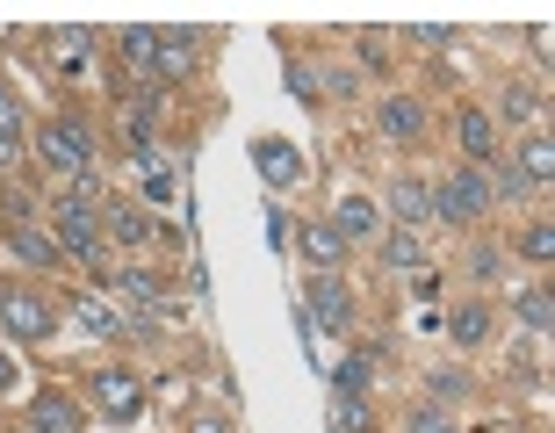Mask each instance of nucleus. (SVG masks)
I'll return each mask as SVG.
<instances>
[{
    "mask_svg": "<svg viewBox=\"0 0 555 433\" xmlns=\"http://www.w3.org/2000/svg\"><path fill=\"white\" fill-rule=\"evenodd\" d=\"M29 152H37L43 174L80 181V174H94V152H102V138H94V124H87L80 109H59V116H43V124L29 130Z\"/></svg>",
    "mask_w": 555,
    "mask_h": 433,
    "instance_id": "nucleus-1",
    "label": "nucleus"
},
{
    "mask_svg": "<svg viewBox=\"0 0 555 433\" xmlns=\"http://www.w3.org/2000/svg\"><path fill=\"white\" fill-rule=\"evenodd\" d=\"M65 326V304L59 296H43L29 282H0V332L15 340V347H43V340H59Z\"/></svg>",
    "mask_w": 555,
    "mask_h": 433,
    "instance_id": "nucleus-2",
    "label": "nucleus"
},
{
    "mask_svg": "<svg viewBox=\"0 0 555 433\" xmlns=\"http://www.w3.org/2000/svg\"><path fill=\"white\" fill-rule=\"evenodd\" d=\"M87 405H94V426H130V419H144L152 391L130 361H102V369H87Z\"/></svg>",
    "mask_w": 555,
    "mask_h": 433,
    "instance_id": "nucleus-3",
    "label": "nucleus"
},
{
    "mask_svg": "<svg viewBox=\"0 0 555 433\" xmlns=\"http://www.w3.org/2000/svg\"><path fill=\"white\" fill-rule=\"evenodd\" d=\"M296 318H304L310 332L353 340V326H361V296L347 289V275H310V282H304V304H296Z\"/></svg>",
    "mask_w": 555,
    "mask_h": 433,
    "instance_id": "nucleus-4",
    "label": "nucleus"
},
{
    "mask_svg": "<svg viewBox=\"0 0 555 433\" xmlns=\"http://www.w3.org/2000/svg\"><path fill=\"white\" fill-rule=\"evenodd\" d=\"M51 239H59L65 260H80V268H94V275L108 268L102 209H87V203H73V195H59V203H51Z\"/></svg>",
    "mask_w": 555,
    "mask_h": 433,
    "instance_id": "nucleus-5",
    "label": "nucleus"
},
{
    "mask_svg": "<svg viewBox=\"0 0 555 433\" xmlns=\"http://www.w3.org/2000/svg\"><path fill=\"white\" fill-rule=\"evenodd\" d=\"M483 217H491V181H483L476 166H454L448 181H433V225L476 231Z\"/></svg>",
    "mask_w": 555,
    "mask_h": 433,
    "instance_id": "nucleus-6",
    "label": "nucleus"
},
{
    "mask_svg": "<svg viewBox=\"0 0 555 433\" xmlns=\"http://www.w3.org/2000/svg\"><path fill=\"white\" fill-rule=\"evenodd\" d=\"M203 73V29H159V59H152V87H188Z\"/></svg>",
    "mask_w": 555,
    "mask_h": 433,
    "instance_id": "nucleus-7",
    "label": "nucleus"
},
{
    "mask_svg": "<svg viewBox=\"0 0 555 433\" xmlns=\"http://www.w3.org/2000/svg\"><path fill=\"white\" fill-rule=\"evenodd\" d=\"M253 166H260V188H268L274 203L304 188V144L296 138H253Z\"/></svg>",
    "mask_w": 555,
    "mask_h": 433,
    "instance_id": "nucleus-8",
    "label": "nucleus"
},
{
    "mask_svg": "<svg viewBox=\"0 0 555 433\" xmlns=\"http://www.w3.org/2000/svg\"><path fill=\"white\" fill-rule=\"evenodd\" d=\"M116 296H124L130 310H144V318H173V282H166L159 268H144V260H124V268H116Z\"/></svg>",
    "mask_w": 555,
    "mask_h": 433,
    "instance_id": "nucleus-9",
    "label": "nucleus"
},
{
    "mask_svg": "<svg viewBox=\"0 0 555 433\" xmlns=\"http://www.w3.org/2000/svg\"><path fill=\"white\" fill-rule=\"evenodd\" d=\"M65 304H73V326H80L87 340H108V347H116V340H130V310L108 304L102 289H73Z\"/></svg>",
    "mask_w": 555,
    "mask_h": 433,
    "instance_id": "nucleus-10",
    "label": "nucleus"
},
{
    "mask_svg": "<svg viewBox=\"0 0 555 433\" xmlns=\"http://www.w3.org/2000/svg\"><path fill=\"white\" fill-rule=\"evenodd\" d=\"M375 130L390 144H426L433 138V109L418 102V94H383L375 102Z\"/></svg>",
    "mask_w": 555,
    "mask_h": 433,
    "instance_id": "nucleus-11",
    "label": "nucleus"
},
{
    "mask_svg": "<svg viewBox=\"0 0 555 433\" xmlns=\"http://www.w3.org/2000/svg\"><path fill=\"white\" fill-rule=\"evenodd\" d=\"M375 209H390L397 231H418V239H426V225H433V181H418V174H397V181L383 188V203H375Z\"/></svg>",
    "mask_w": 555,
    "mask_h": 433,
    "instance_id": "nucleus-12",
    "label": "nucleus"
},
{
    "mask_svg": "<svg viewBox=\"0 0 555 433\" xmlns=\"http://www.w3.org/2000/svg\"><path fill=\"white\" fill-rule=\"evenodd\" d=\"M152 59H159V29H144V22L116 29V80H124V94L152 87Z\"/></svg>",
    "mask_w": 555,
    "mask_h": 433,
    "instance_id": "nucleus-13",
    "label": "nucleus"
},
{
    "mask_svg": "<svg viewBox=\"0 0 555 433\" xmlns=\"http://www.w3.org/2000/svg\"><path fill=\"white\" fill-rule=\"evenodd\" d=\"M94 29H80V22H73V29H43V73H51V80H73V73H87V59H94Z\"/></svg>",
    "mask_w": 555,
    "mask_h": 433,
    "instance_id": "nucleus-14",
    "label": "nucleus"
},
{
    "mask_svg": "<svg viewBox=\"0 0 555 433\" xmlns=\"http://www.w3.org/2000/svg\"><path fill=\"white\" fill-rule=\"evenodd\" d=\"M22 419H29V433H87V426H94V419H87V405L73 391H37Z\"/></svg>",
    "mask_w": 555,
    "mask_h": 433,
    "instance_id": "nucleus-15",
    "label": "nucleus"
},
{
    "mask_svg": "<svg viewBox=\"0 0 555 433\" xmlns=\"http://www.w3.org/2000/svg\"><path fill=\"white\" fill-rule=\"evenodd\" d=\"M288 246H304V268H310V275H347V260H353V246L325 225V217H310V225L296 231Z\"/></svg>",
    "mask_w": 555,
    "mask_h": 433,
    "instance_id": "nucleus-16",
    "label": "nucleus"
},
{
    "mask_svg": "<svg viewBox=\"0 0 555 433\" xmlns=\"http://www.w3.org/2000/svg\"><path fill=\"white\" fill-rule=\"evenodd\" d=\"M454 144H462V166H498V124L491 109H454Z\"/></svg>",
    "mask_w": 555,
    "mask_h": 433,
    "instance_id": "nucleus-17",
    "label": "nucleus"
},
{
    "mask_svg": "<svg viewBox=\"0 0 555 433\" xmlns=\"http://www.w3.org/2000/svg\"><path fill=\"white\" fill-rule=\"evenodd\" d=\"M159 231H166V225H152L144 209H130V203H102V239H108V246L152 253V246H159Z\"/></svg>",
    "mask_w": 555,
    "mask_h": 433,
    "instance_id": "nucleus-18",
    "label": "nucleus"
},
{
    "mask_svg": "<svg viewBox=\"0 0 555 433\" xmlns=\"http://www.w3.org/2000/svg\"><path fill=\"white\" fill-rule=\"evenodd\" d=\"M325 225L339 231L347 246H375V239H383V209H375L369 195L353 188V195H339V203H332V217H325Z\"/></svg>",
    "mask_w": 555,
    "mask_h": 433,
    "instance_id": "nucleus-19",
    "label": "nucleus"
},
{
    "mask_svg": "<svg viewBox=\"0 0 555 433\" xmlns=\"http://www.w3.org/2000/svg\"><path fill=\"white\" fill-rule=\"evenodd\" d=\"M22 152H29V109L8 80H0V174H15Z\"/></svg>",
    "mask_w": 555,
    "mask_h": 433,
    "instance_id": "nucleus-20",
    "label": "nucleus"
},
{
    "mask_svg": "<svg viewBox=\"0 0 555 433\" xmlns=\"http://www.w3.org/2000/svg\"><path fill=\"white\" fill-rule=\"evenodd\" d=\"M513 174H519V181H527V188H534V195H541V188H555V144H548V130H527V138H519V152H513Z\"/></svg>",
    "mask_w": 555,
    "mask_h": 433,
    "instance_id": "nucleus-21",
    "label": "nucleus"
},
{
    "mask_svg": "<svg viewBox=\"0 0 555 433\" xmlns=\"http://www.w3.org/2000/svg\"><path fill=\"white\" fill-rule=\"evenodd\" d=\"M8 246H15V260H22V268H37V275H51V268L65 260V253H59V239H51L43 225H15V231H8Z\"/></svg>",
    "mask_w": 555,
    "mask_h": 433,
    "instance_id": "nucleus-22",
    "label": "nucleus"
},
{
    "mask_svg": "<svg viewBox=\"0 0 555 433\" xmlns=\"http://www.w3.org/2000/svg\"><path fill=\"white\" fill-rule=\"evenodd\" d=\"M448 340H454L462 354H476L483 340H491V304H483V296H469V304H454V310H448Z\"/></svg>",
    "mask_w": 555,
    "mask_h": 433,
    "instance_id": "nucleus-23",
    "label": "nucleus"
},
{
    "mask_svg": "<svg viewBox=\"0 0 555 433\" xmlns=\"http://www.w3.org/2000/svg\"><path fill=\"white\" fill-rule=\"evenodd\" d=\"M375 253H383V268L390 275H426V239H418V231H383V239H375Z\"/></svg>",
    "mask_w": 555,
    "mask_h": 433,
    "instance_id": "nucleus-24",
    "label": "nucleus"
},
{
    "mask_svg": "<svg viewBox=\"0 0 555 433\" xmlns=\"http://www.w3.org/2000/svg\"><path fill=\"white\" fill-rule=\"evenodd\" d=\"M325 375H332V397H369L375 361H369L361 347H353V354H339V361H325Z\"/></svg>",
    "mask_w": 555,
    "mask_h": 433,
    "instance_id": "nucleus-25",
    "label": "nucleus"
},
{
    "mask_svg": "<svg viewBox=\"0 0 555 433\" xmlns=\"http://www.w3.org/2000/svg\"><path fill=\"white\" fill-rule=\"evenodd\" d=\"M513 318H519V326H527V332L541 340V332L555 326V289H548V282H527V289L513 296Z\"/></svg>",
    "mask_w": 555,
    "mask_h": 433,
    "instance_id": "nucleus-26",
    "label": "nucleus"
},
{
    "mask_svg": "<svg viewBox=\"0 0 555 433\" xmlns=\"http://www.w3.org/2000/svg\"><path fill=\"white\" fill-rule=\"evenodd\" d=\"M513 253H519V260H534V268H548V260H555V217H534V225L513 239Z\"/></svg>",
    "mask_w": 555,
    "mask_h": 433,
    "instance_id": "nucleus-27",
    "label": "nucleus"
},
{
    "mask_svg": "<svg viewBox=\"0 0 555 433\" xmlns=\"http://www.w3.org/2000/svg\"><path fill=\"white\" fill-rule=\"evenodd\" d=\"M332 433H375L369 397H332Z\"/></svg>",
    "mask_w": 555,
    "mask_h": 433,
    "instance_id": "nucleus-28",
    "label": "nucleus"
},
{
    "mask_svg": "<svg viewBox=\"0 0 555 433\" xmlns=\"http://www.w3.org/2000/svg\"><path fill=\"white\" fill-rule=\"evenodd\" d=\"M310 73H325L318 94H332V102H353V94H361V73H353V65H310Z\"/></svg>",
    "mask_w": 555,
    "mask_h": 433,
    "instance_id": "nucleus-29",
    "label": "nucleus"
},
{
    "mask_svg": "<svg viewBox=\"0 0 555 433\" xmlns=\"http://www.w3.org/2000/svg\"><path fill=\"white\" fill-rule=\"evenodd\" d=\"M498 116H505V124H541V94H534V87H505Z\"/></svg>",
    "mask_w": 555,
    "mask_h": 433,
    "instance_id": "nucleus-30",
    "label": "nucleus"
},
{
    "mask_svg": "<svg viewBox=\"0 0 555 433\" xmlns=\"http://www.w3.org/2000/svg\"><path fill=\"white\" fill-rule=\"evenodd\" d=\"M498 268H505V253H498L491 239H476V246H469V282H476V289L498 282Z\"/></svg>",
    "mask_w": 555,
    "mask_h": 433,
    "instance_id": "nucleus-31",
    "label": "nucleus"
},
{
    "mask_svg": "<svg viewBox=\"0 0 555 433\" xmlns=\"http://www.w3.org/2000/svg\"><path fill=\"white\" fill-rule=\"evenodd\" d=\"M404 433H462V426H454V419L440 412V405H418V412L404 419Z\"/></svg>",
    "mask_w": 555,
    "mask_h": 433,
    "instance_id": "nucleus-32",
    "label": "nucleus"
},
{
    "mask_svg": "<svg viewBox=\"0 0 555 433\" xmlns=\"http://www.w3.org/2000/svg\"><path fill=\"white\" fill-rule=\"evenodd\" d=\"M448 43H454V29H440V22H418L412 29V51H433V59H440Z\"/></svg>",
    "mask_w": 555,
    "mask_h": 433,
    "instance_id": "nucleus-33",
    "label": "nucleus"
},
{
    "mask_svg": "<svg viewBox=\"0 0 555 433\" xmlns=\"http://www.w3.org/2000/svg\"><path fill=\"white\" fill-rule=\"evenodd\" d=\"M181 433H238L231 412H181Z\"/></svg>",
    "mask_w": 555,
    "mask_h": 433,
    "instance_id": "nucleus-34",
    "label": "nucleus"
},
{
    "mask_svg": "<svg viewBox=\"0 0 555 433\" xmlns=\"http://www.w3.org/2000/svg\"><path fill=\"white\" fill-rule=\"evenodd\" d=\"M288 94H296V102H318V73H310V65H288Z\"/></svg>",
    "mask_w": 555,
    "mask_h": 433,
    "instance_id": "nucleus-35",
    "label": "nucleus"
},
{
    "mask_svg": "<svg viewBox=\"0 0 555 433\" xmlns=\"http://www.w3.org/2000/svg\"><path fill=\"white\" fill-rule=\"evenodd\" d=\"M268 239H274V246H288V239H296V225H288L282 203H268Z\"/></svg>",
    "mask_w": 555,
    "mask_h": 433,
    "instance_id": "nucleus-36",
    "label": "nucleus"
},
{
    "mask_svg": "<svg viewBox=\"0 0 555 433\" xmlns=\"http://www.w3.org/2000/svg\"><path fill=\"white\" fill-rule=\"evenodd\" d=\"M144 195L166 203V195H173V166H152V174H144Z\"/></svg>",
    "mask_w": 555,
    "mask_h": 433,
    "instance_id": "nucleus-37",
    "label": "nucleus"
},
{
    "mask_svg": "<svg viewBox=\"0 0 555 433\" xmlns=\"http://www.w3.org/2000/svg\"><path fill=\"white\" fill-rule=\"evenodd\" d=\"M433 397H469V375H454V369H440V375H433Z\"/></svg>",
    "mask_w": 555,
    "mask_h": 433,
    "instance_id": "nucleus-38",
    "label": "nucleus"
},
{
    "mask_svg": "<svg viewBox=\"0 0 555 433\" xmlns=\"http://www.w3.org/2000/svg\"><path fill=\"white\" fill-rule=\"evenodd\" d=\"M361 59L383 73V65H390V37H375V29H369V37H361Z\"/></svg>",
    "mask_w": 555,
    "mask_h": 433,
    "instance_id": "nucleus-39",
    "label": "nucleus"
},
{
    "mask_svg": "<svg viewBox=\"0 0 555 433\" xmlns=\"http://www.w3.org/2000/svg\"><path fill=\"white\" fill-rule=\"evenodd\" d=\"M15 375H22V361H8V354H0V397L15 391Z\"/></svg>",
    "mask_w": 555,
    "mask_h": 433,
    "instance_id": "nucleus-40",
    "label": "nucleus"
}]
</instances>
